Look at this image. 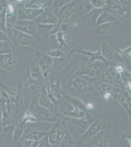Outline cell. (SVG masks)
<instances>
[{
	"instance_id": "f6af8a7d",
	"label": "cell",
	"mask_w": 131,
	"mask_h": 147,
	"mask_svg": "<svg viewBox=\"0 0 131 147\" xmlns=\"http://www.w3.org/2000/svg\"><path fill=\"white\" fill-rule=\"evenodd\" d=\"M73 138L69 132H67L64 138L58 147H73L75 143Z\"/></svg>"
},
{
	"instance_id": "b9f144b4",
	"label": "cell",
	"mask_w": 131,
	"mask_h": 147,
	"mask_svg": "<svg viewBox=\"0 0 131 147\" xmlns=\"http://www.w3.org/2000/svg\"><path fill=\"white\" fill-rule=\"evenodd\" d=\"M120 75L124 84L125 90L128 92L131 89V74L125 68L120 73Z\"/></svg>"
},
{
	"instance_id": "e0dca14e",
	"label": "cell",
	"mask_w": 131,
	"mask_h": 147,
	"mask_svg": "<svg viewBox=\"0 0 131 147\" xmlns=\"http://www.w3.org/2000/svg\"><path fill=\"white\" fill-rule=\"evenodd\" d=\"M14 29L20 30L33 37L38 42L40 41V37L37 32V23L35 20H18L15 24Z\"/></svg>"
},
{
	"instance_id": "680465c9",
	"label": "cell",
	"mask_w": 131,
	"mask_h": 147,
	"mask_svg": "<svg viewBox=\"0 0 131 147\" xmlns=\"http://www.w3.org/2000/svg\"><path fill=\"white\" fill-rule=\"evenodd\" d=\"M82 147H96V146H95L93 145H91V144H90V143H85V144H84Z\"/></svg>"
},
{
	"instance_id": "5b68a950",
	"label": "cell",
	"mask_w": 131,
	"mask_h": 147,
	"mask_svg": "<svg viewBox=\"0 0 131 147\" xmlns=\"http://www.w3.org/2000/svg\"><path fill=\"white\" fill-rule=\"evenodd\" d=\"M93 120H83L65 116L61 121L62 126L73 138L81 136L89 128Z\"/></svg>"
},
{
	"instance_id": "7dc6e473",
	"label": "cell",
	"mask_w": 131,
	"mask_h": 147,
	"mask_svg": "<svg viewBox=\"0 0 131 147\" xmlns=\"http://www.w3.org/2000/svg\"><path fill=\"white\" fill-rule=\"evenodd\" d=\"M0 30L7 33L6 28V8L0 14Z\"/></svg>"
},
{
	"instance_id": "6da1fadb",
	"label": "cell",
	"mask_w": 131,
	"mask_h": 147,
	"mask_svg": "<svg viewBox=\"0 0 131 147\" xmlns=\"http://www.w3.org/2000/svg\"><path fill=\"white\" fill-rule=\"evenodd\" d=\"M79 60V54L75 55L69 52L64 57L53 59V65L50 68L48 73L57 78H61L71 70Z\"/></svg>"
},
{
	"instance_id": "db71d44e",
	"label": "cell",
	"mask_w": 131,
	"mask_h": 147,
	"mask_svg": "<svg viewBox=\"0 0 131 147\" xmlns=\"http://www.w3.org/2000/svg\"><path fill=\"white\" fill-rule=\"evenodd\" d=\"M38 147H52L49 143L48 139V136H46L43 138L41 139L40 144Z\"/></svg>"
},
{
	"instance_id": "f1b7e54d",
	"label": "cell",
	"mask_w": 131,
	"mask_h": 147,
	"mask_svg": "<svg viewBox=\"0 0 131 147\" xmlns=\"http://www.w3.org/2000/svg\"><path fill=\"white\" fill-rule=\"evenodd\" d=\"M44 9L35 10L23 8L18 12V19L20 20L34 21L41 14Z\"/></svg>"
},
{
	"instance_id": "9f6ffc18",
	"label": "cell",
	"mask_w": 131,
	"mask_h": 147,
	"mask_svg": "<svg viewBox=\"0 0 131 147\" xmlns=\"http://www.w3.org/2000/svg\"><path fill=\"white\" fill-rule=\"evenodd\" d=\"M2 116H3L2 109L1 107H0V128L2 127Z\"/></svg>"
},
{
	"instance_id": "8992f818",
	"label": "cell",
	"mask_w": 131,
	"mask_h": 147,
	"mask_svg": "<svg viewBox=\"0 0 131 147\" xmlns=\"http://www.w3.org/2000/svg\"><path fill=\"white\" fill-rule=\"evenodd\" d=\"M96 78L77 75L74 74L67 84L68 90L74 93H91L93 85Z\"/></svg>"
},
{
	"instance_id": "ab89813d",
	"label": "cell",
	"mask_w": 131,
	"mask_h": 147,
	"mask_svg": "<svg viewBox=\"0 0 131 147\" xmlns=\"http://www.w3.org/2000/svg\"><path fill=\"white\" fill-rule=\"evenodd\" d=\"M11 101L7 93L1 89L0 96V107L2 110L12 111L11 110Z\"/></svg>"
},
{
	"instance_id": "7a4b0ae2",
	"label": "cell",
	"mask_w": 131,
	"mask_h": 147,
	"mask_svg": "<svg viewBox=\"0 0 131 147\" xmlns=\"http://www.w3.org/2000/svg\"><path fill=\"white\" fill-rule=\"evenodd\" d=\"M21 78L23 83L26 105L27 100L30 99L32 100L34 97L38 96L44 86L46 85V80L39 81L33 79L30 75L28 68L22 69Z\"/></svg>"
},
{
	"instance_id": "7402d4cb",
	"label": "cell",
	"mask_w": 131,
	"mask_h": 147,
	"mask_svg": "<svg viewBox=\"0 0 131 147\" xmlns=\"http://www.w3.org/2000/svg\"><path fill=\"white\" fill-rule=\"evenodd\" d=\"M35 21L37 24L45 25H56L59 23L58 17L54 11V9H52L50 5L44 9L43 12Z\"/></svg>"
},
{
	"instance_id": "e7e4bbea",
	"label": "cell",
	"mask_w": 131,
	"mask_h": 147,
	"mask_svg": "<svg viewBox=\"0 0 131 147\" xmlns=\"http://www.w3.org/2000/svg\"><path fill=\"white\" fill-rule=\"evenodd\" d=\"M0 134H1V129H0Z\"/></svg>"
},
{
	"instance_id": "2e32d148",
	"label": "cell",
	"mask_w": 131,
	"mask_h": 147,
	"mask_svg": "<svg viewBox=\"0 0 131 147\" xmlns=\"http://www.w3.org/2000/svg\"><path fill=\"white\" fill-rule=\"evenodd\" d=\"M67 131L61 125L54 123L48 130V141L52 147H58L64 138Z\"/></svg>"
},
{
	"instance_id": "f907efd6",
	"label": "cell",
	"mask_w": 131,
	"mask_h": 147,
	"mask_svg": "<svg viewBox=\"0 0 131 147\" xmlns=\"http://www.w3.org/2000/svg\"><path fill=\"white\" fill-rule=\"evenodd\" d=\"M71 0H55L53 1V6H54V9L57 10L58 9H60L62 7H64V5H66L67 4L71 2Z\"/></svg>"
},
{
	"instance_id": "3957f363",
	"label": "cell",
	"mask_w": 131,
	"mask_h": 147,
	"mask_svg": "<svg viewBox=\"0 0 131 147\" xmlns=\"http://www.w3.org/2000/svg\"><path fill=\"white\" fill-rule=\"evenodd\" d=\"M0 88L7 93L11 102L14 104L16 114L19 120L20 115L25 108L24 93L21 78H20L18 85L14 87H9L0 81Z\"/></svg>"
},
{
	"instance_id": "5bb4252c",
	"label": "cell",
	"mask_w": 131,
	"mask_h": 147,
	"mask_svg": "<svg viewBox=\"0 0 131 147\" xmlns=\"http://www.w3.org/2000/svg\"><path fill=\"white\" fill-rule=\"evenodd\" d=\"M88 143L97 147H121L109 129L101 130Z\"/></svg>"
},
{
	"instance_id": "52a82bcc",
	"label": "cell",
	"mask_w": 131,
	"mask_h": 147,
	"mask_svg": "<svg viewBox=\"0 0 131 147\" xmlns=\"http://www.w3.org/2000/svg\"><path fill=\"white\" fill-rule=\"evenodd\" d=\"M27 1H7L6 7V28L7 34L10 39L12 32L17 21L18 12L23 9Z\"/></svg>"
},
{
	"instance_id": "8fae6325",
	"label": "cell",
	"mask_w": 131,
	"mask_h": 147,
	"mask_svg": "<svg viewBox=\"0 0 131 147\" xmlns=\"http://www.w3.org/2000/svg\"><path fill=\"white\" fill-rule=\"evenodd\" d=\"M61 77L57 78L55 83L53 82V80H49L48 78L45 79L46 80V89L50 99L55 105L59 107L63 106L64 97L67 93L64 91L60 84Z\"/></svg>"
},
{
	"instance_id": "6f0895ef",
	"label": "cell",
	"mask_w": 131,
	"mask_h": 147,
	"mask_svg": "<svg viewBox=\"0 0 131 147\" xmlns=\"http://www.w3.org/2000/svg\"><path fill=\"white\" fill-rule=\"evenodd\" d=\"M6 7H7V5L0 3V14L3 11V10L6 8Z\"/></svg>"
},
{
	"instance_id": "8d00e7d4",
	"label": "cell",
	"mask_w": 131,
	"mask_h": 147,
	"mask_svg": "<svg viewBox=\"0 0 131 147\" xmlns=\"http://www.w3.org/2000/svg\"><path fill=\"white\" fill-rule=\"evenodd\" d=\"M27 127V124H24L20 120H19L18 123L15 125L14 130L12 144H16L19 141L21 140L23 136L25 129Z\"/></svg>"
},
{
	"instance_id": "6125c7cd",
	"label": "cell",
	"mask_w": 131,
	"mask_h": 147,
	"mask_svg": "<svg viewBox=\"0 0 131 147\" xmlns=\"http://www.w3.org/2000/svg\"><path fill=\"white\" fill-rule=\"evenodd\" d=\"M129 4H131V0H130Z\"/></svg>"
},
{
	"instance_id": "60d3db41",
	"label": "cell",
	"mask_w": 131,
	"mask_h": 147,
	"mask_svg": "<svg viewBox=\"0 0 131 147\" xmlns=\"http://www.w3.org/2000/svg\"><path fill=\"white\" fill-rule=\"evenodd\" d=\"M65 34H66L63 32H62L60 30L57 33L55 34L56 36V39L52 41V43L58 42V43L59 44V49H61L62 47H65L69 51H70L71 49L69 47L68 45V43L70 41L72 38L69 39L68 40H66L64 38V35Z\"/></svg>"
},
{
	"instance_id": "ee69618b",
	"label": "cell",
	"mask_w": 131,
	"mask_h": 147,
	"mask_svg": "<svg viewBox=\"0 0 131 147\" xmlns=\"http://www.w3.org/2000/svg\"><path fill=\"white\" fill-rule=\"evenodd\" d=\"M115 49L116 52L122 57L126 63L131 65V45L123 50H121L117 47H115Z\"/></svg>"
},
{
	"instance_id": "74e56055",
	"label": "cell",
	"mask_w": 131,
	"mask_h": 147,
	"mask_svg": "<svg viewBox=\"0 0 131 147\" xmlns=\"http://www.w3.org/2000/svg\"><path fill=\"white\" fill-rule=\"evenodd\" d=\"M64 101L68 102L73 107L78 108L85 111H88L86 105H85V104L80 99L77 98L73 97L67 94L64 97Z\"/></svg>"
},
{
	"instance_id": "4dcf8cb0",
	"label": "cell",
	"mask_w": 131,
	"mask_h": 147,
	"mask_svg": "<svg viewBox=\"0 0 131 147\" xmlns=\"http://www.w3.org/2000/svg\"><path fill=\"white\" fill-rule=\"evenodd\" d=\"M103 9H93L91 11L81 18L83 22L89 27H96L97 21Z\"/></svg>"
},
{
	"instance_id": "d590c367",
	"label": "cell",
	"mask_w": 131,
	"mask_h": 147,
	"mask_svg": "<svg viewBox=\"0 0 131 147\" xmlns=\"http://www.w3.org/2000/svg\"><path fill=\"white\" fill-rule=\"evenodd\" d=\"M100 48L101 55L107 62H112L114 59L115 50L106 42H103Z\"/></svg>"
},
{
	"instance_id": "9a60e30c",
	"label": "cell",
	"mask_w": 131,
	"mask_h": 147,
	"mask_svg": "<svg viewBox=\"0 0 131 147\" xmlns=\"http://www.w3.org/2000/svg\"><path fill=\"white\" fill-rule=\"evenodd\" d=\"M102 80L111 85L124 89V84L121 79L120 74L118 72L114 62L108 63V65L101 76Z\"/></svg>"
},
{
	"instance_id": "4316f807",
	"label": "cell",
	"mask_w": 131,
	"mask_h": 147,
	"mask_svg": "<svg viewBox=\"0 0 131 147\" xmlns=\"http://www.w3.org/2000/svg\"><path fill=\"white\" fill-rule=\"evenodd\" d=\"M48 131H43L27 126L24 132L22 138L28 140L38 141L48 135Z\"/></svg>"
},
{
	"instance_id": "be15d7a7",
	"label": "cell",
	"mask_w": 131,
	"mask_h": 147,
	"mask_svg": "<svg viewBox=\"0 0 131 147\" xmlns=\"http://www.w3.org/2000/svg\"><path fill=\"white\" fill-rule=\"evenodd\" d=\"M0 96H1V88H0Z\"/></svg>"
},
{
	"instance_id": "f546056e",
	"label": "cell",
	"mask_w": 131,
	"mask_h": 147,
	"mask_svg": "<svg viewBox=\"0 0 131 147\" xmlns=\"http://www.w3.org/2000/svg\"><path fill=\"white\" fill-rule=\"evenodd\" d=\"M74 109L73 111L69 110H63V115L67 117H72L74 118L83 120H93L94 119L89 112L85 111L80 109L73 107Z\"/></svg>"
},
{
	"instance_id": "e575fe53",
	"label": "cell",
	"mask_w": 131,
	"mask_h": 147,
	"mask_svg": "<svg viewBox=\"0 0 131 147\" xmlns=\"http://www.w3.org/2000/svg\"><path fill=\"white\" fill-rule=\"evenodd\" d=\"M14 128L15 126L14 125H7L3 127L1 129V134L2 135L4 142L7 145L12 144Z\"/></svg>"
},
{
	"instance_id": "d4e9b609",
	"label": "cell",
	"mask_w": 131,
	"mask_h": 147,
	"mask_svg": "<svg viewBox=\"0 0 131 147\" xmlns=\"http://www.w3.org/2000/svg\"><path fill=\"white\" fill-rule=\"evenodd\" d=\"M69 52H71L73 54H82L84 55H86L89 58V61L88 62L89 63L93 62L96 60H100L103 62H108L105 60L104 57L101 55L100 52V48L98 49L97 51L92 52L91 51H87L84 50L81 45H79L72 49Z\"/></svg>"
},
{
	"instance_id": "cb8c5ba5",
	"label": "cell",
	"mask_w": 131,
	"mask_h": 147,
	"mask_svg": "<svg viewBox=\"0 0 131 147\" xmlns=\"http://www.w3.org/2000/svg\"><path fill=\"white\" fill-rule=\"evenodd\" d=\"M121 22L116 21L110 22L95 27V32L97 35H112L115 34L120 27Z\"/></svg>"
},
{
	"instance_id": "c3c4849f",
	"label": "cell",
	"mask_w": 131,
	"mask_h": 147,
	"mask_svg": "<svg viewBox=\"0 0 131 147\" xmlns=\"http://www.w3.org/2000/svg\"><path fill=\"white\" fill-rule=\"evenodd\" d=\"M91 4L94 9H103L106 5L107 1L105 0H91Z\"/></svg>"
},
{
	"instance_id": "9c48e42d",
	"label": "cell",
	"mask_w": 131,
	"mask_h": 147,
	"mask_svg": "<svg viewBox=\"0 0 131 147\" xmlns=\"http://www.w3.org/2000/svg\"><path fill=\"white\" fill-rule=\"evenodd\" d=\"M33 116L36 122L56 123L57 118L53 115L52 112L42 107L38 102L37 97L32 100L30 107L27 110Z\"/></svg>"
},
{
	"instance_id": "277c9868",
	"label": "cell",
	"mask_w": 131,
	"mask_h": 147,
	"mask_svg": "<svg viewBox=\"0 0 131 147\" xmlns=\"http://www.w3.org/2000/svg\"><path fill=\"white\" fill-rule=\"evenodd\" d=\"M113 127V124L107 119L101 118H94L86 131L83 135L77 139L74 145L75 147H82V146L90 141L93 137L105 129H110ZM73 145V146H74Z\"/></svg>"
},
{
	"instance_id": "94428289",
	"label": "cell",
	"mask_w": 131,
	"mask_h": 147,
	"mask_svg": "<svg viewBox=\"0 0 131 147\" xmlns=\"http://www.w3.org/2000/svg\"><path fill=\"white\" fill-rule=\"evenodd\" d=\"M128 93H129V94L130 95H131V89L129 91H128Z\"/></svg>"
},
{
	"instance_id": "7bdbcfd3",
	"label": "cell",
	"mask_w": 131,
	"mask_h": 147,
	"mask_svg": "<svg viewBox=\"0 0 131 147\" xmlns=\"http://www.w3.org/2000/svg\"><path fill=\"white\" fill-rule=\"evenodd\" d=\"M14 50L10 41H0V55L13 53Z\"/></svg>"
},
{
	"instance_id": "11a10c76",
	"label": "cell",
	"mask_w": 131,
	"mask_h": 147,
	"mask_svg": "<svg viewBox=\"0 0 131 147\" xmlns=\"http://www.w3.org/2000/svg\"><path fill=\"white\" fill-rule=\"evenodd\" d=\"M10 41V38L6 32L0 30V41Z\"/></svg>"
},
{
	"instance_id": "1f68e13d",
	"label": "cell",
	"mask_w": 131,
	"mask_h": 147,
	"mask_svg": "<svg viewBox=\"0 0 131 147\" xmlns=\"http://www.w3.org/2000/svg\"><path fill=\"white\" fill-rule=\"evenodd\" d=\"M28 65L27 68L29 74L33 79L39 81L46 80L44 78L41 69L34 60L28 62Z\"/></svg>"
},
{
	"instance_id": "ba28073f",
	"label": "cell",
	"mask_w": 131,
	"mask_h": 147,
	"mask_svg": "<svg viewBox=\"0 0 131 147\" xmlns=\"http://www.w3.org/2000/svg\"><path fill=\"white\" fill-rule=\"evenodd\" d=\"M108 63L109 62H103L100 60H96L91 63H81L75 74L77 75L84 76L92 78H99L106 69Z\"/></svg>"
},
{
	"instance_id": "f35d334b",
	"label": "cell",
	"mask_w": 131,
	"mask_h": 147,
	"mask_svg": "<svg viewBox=\"0 0 131 147\" xmlns=\"http://www.w3.org/2000/svg\"><path fill=\"white\" fill-rule=\"evenodd\" d=\"M116 19L113 16V15L109 13L106 10H102L101 13L98 17L97 21L96 26L108 23L110 22H113L116 21Z\"/></svg>"
},
{
	"instance_id": "836d02e7",
	"label": "cell",
	"mask_w": 131,
	"mask_h": 147,
	"mask_svg": "<svg viewBox=\"0 0 131 147\" xmlns=\"http://www.w3.org/2000/svg\"><path fill=\"white\" fill-rule=\"evenodd\" d=\"M52 1L44 0H29L27 1L24 8L32 9L35 10H40L45 9L50 5Z\"/></svg>"
},
{
	"instance_id": "4fadbf2b",
	"label": "cell",
	"mask_w": 131,
	"mask_h": 147,
	"mask_svg": "<svg viewBox=\"0 0 131 147\" xmlns=\"http://www.w3.org/2000/svg\"><path fill=\"white\" fill-rule=\"evenodd\" d=\"M10 42L15 49L22 47H30L35 48L39 42L33 37L20 30L13 29L10 39Z\"/></svg>"
},
{
	"instance_id": "30bf717a",
	"label": "cell",
	"mask_w": 131,
	"mask_h": 147,
	"mask_svg": "<svg viewBox=\"0 0 131 147\" xmlns=\"http://www.w3.org/2000/svg\"><path fill=\"white\" fill-rule=\"evenodd\" d=\"M123 89L111 85L104 82L101 77L96 78L93 85L91 94L96 98L103 99L105 100H109L113 97L115 92Z\"/></svg>"
},
{
	"instance_id": "ffe728a7",
	"label": "cell",
	"mask_w": 131,
	"mask_h": 147,
	"mask_svg": "<svg viewBox=\"0 0 131 147\" xmlns=\"http://www.w3.org/2000/svg\"><path fill=\"white\" fill-rule=\"evenodd\" d=\"M113 98L122 106L129 118V129L131 130V96L127 91L121 89L114 94Z\"/></svg>"
},
{
	"instance_id": "03108f58",
	"label": "cell",
	"mask_w": 131,
	"mask_h": 147,
	"mask_svg": "<svg viewBox=\"0 0 131 147\" xmlns=\"http://www.w3.org/2000/svg\"><path fill=\"white\" fill-rule=\"evenodd\" d=\"M1 129V128H0V129Z\"/></svg>"
},
{
	"instance_id": "ac0fdd59",
	"label": "cell",
	"mask_w": 131,
	"mask_h": 147,
	"mask_svg": "<svg viewBox=\"0 0 131 147\" xmlns=\"http://www.w3.org/2000/svg\"><path fill=\"white\" fill-rule=\"evenodd\" d=\"M34 61L41 69L44 79L48 78V71L53 65V59L46 52H36L34 55Z\"/></svg>"
},
{
	"instance_id": "484cf974",
	"label": "cell",
	"mask_w": 131,
	"mask_h": 147,
	"mask_svg": "<svg viewBox=\"0 0 131 147\" xmlns=\"http://www.w3.org/2000/svg\"><path fill=\"white\" fill-rule=\"evenodd\" d=\"M60 30V24L45 25L37 24V32L39 36L48 38L52 34H55Z\"/></svg>"
},
{
	"instance_id": "681fc988",
	"label": "cell",
	"mask_w": 131,
	"mask_h": 147,
	"mask_svg": "<svg viewBox=\"0 0 131 147\" xmlns=\"http://www.w3.org/2000/svg\"><path fill=\"white\" fill-rule=\"evenodd\" d=\"M41 140L33 141L28 140L22 138L20 141L22 142L23 147H38L40 144Z\"/></svg>"
},
{
	"instance_id": "bcb514c9",
	"label": "cell",
	"mask_w": 131,
	"mask_h": 147,
	"mask_svg": "<svg viewBox=\"0 0 131 147\" xmlns=\"http://www.w3.org/2000/svg\"><path fill=\"white\" fill-rule=\"evenodd\" d=\"M46 52L48 55H50V57H52V58H53V59L60 58L61 57H64V55L67 54V53L63 52V51L59 48L56 50H50L48 49Z\"/></svg>"
},
{
	"instance_id": "d6a6232c",
	"label": "cell",
	"mask_w": 131,
	"mask_h": 147,
	"mask_svg": "<svg viewBox=\"0 0 131 147\" xmlns=\"http://www.w3.org/2000/svg\"><path fill=\"white\" fill-rule=\"evenodd\" d=\"M2 127L7 125L15 126L19 121V119L16 114L12 111L2 110Z\"/></svg>"
},
{
	"instance_id": "f5cc1de1",
	"label": "cell",
	"mask_w": 131,
	"mask_h": 147,
	"mask_svg": "<svg viewBox=\"0 0 131 147\" xmlns=\"http://www.w3.org/2000/svg\"><path fill=\"white\" fill-rule=\"evenodd\" d=\"M60 24V30L65 34H70L73 30V27L70 24L62 23Z\"/></svg>"
},
{
	"instance_id": "91938a15",
	"label": "cell",
	"mask_w": 131,
	"mask_h": 147,
	"mask_svg": "<svg viewBox=\"0 0 131 147\" xmlns=\"http://www.w3.org/2000/svg\"><path fill=\"white\" fill-rule=\"evenodd\" d=\"M0 147H7L6 146L3 145V144H0Z\"/></svg>"
},
{
	"instance_id": "83f0119b",
	"label": "cell",
	"mask_w": 131,
	"mask_h": 147,
	"mask_svg": "<svg viewBox=\"0 0 131 147\" xmlns=\"http://www.w3.org/2000/svg\"><path fill=\"white\" fill-rule=\"evenodd\" d=\"M94 9L91 1L78 0L75 1V12L79 18H81L89 13Z\"/></svg>"
},
{
	"instance_id": "44dd1931",
	"label": "cell",
	"mask_w": 131,
	"mask_h": 147,
	"mask_svg": "<svg viewBox=\"0 0 131 147\" xmlns=\"http://www.w3.org/2000/svg\"><path fill=\"white\" fill-rule=\"evenodd\" d=\"M75 1L71 0V2L60 9L57 10L54 9L55 13L59 19V24H69L70 17L75 11Z\"/></svg>"
},
{
	"instance_id": "603a6c76",
	"label": "cell",
	"mask_w": 131,
	"mask_h": 147,
	"mask_svg": "<svg viewBox=\"0 0 131 147\" xmlns=\"http://www.w3.org/2000/svg\"><path fill=\"white\" fill-rule=\"evenodd\" d=\"M17 67V61L13 53L0 55V69L12 72Z\"/></svg>"
},
{
	"instance_id": "816d5d0a",
	"label": "cell",
	"mask_w": 131,
	"mask_h": 147,
	"mask_svg": "<svg viewBox=\"0 0 131 147\" xmlns=\"http://www.w3.org/2000/svg\"><path fill=\"white\" fill-rule=\"evenodd\" d=\"M121 140L127 139L128 141V147H131V130H127L120 134Z\"/></svg>"
},
{
	"instance_id": "7c38bea8",
	"label": "cell",
	"mask_w": 131,
	"mask_h": 147,
	"mask_svg": "<svg viewBox=\"0 0 131 147\" xmlns=\"http://www.w3.org/2000/svg\"><path fill=\"white\" fill-rule=\"evenodd\" d=\"M113 15L117 21L122 22L129 18L131 12L127 5L121 3L119 0L107 1L103 9Z\"/></svg>"
},
{
	"instance_id": "d6986e66",
	"label": "cell",
	"mask_w": 131,
	"mask_h": 147,
	"mask_svg": "<svg viewBox=\"0 0 131 147\" xmlns=\"http://www.w3.org/2000/svg\"><path fill=\"white\" fill-rule=\"evenodd\" d=\"M38 102L41 105L48 109L53 115L56 118L60 117L61 115V109L55 105L52 102L48 97V94L46 89V85L44 86L43 88L37 96Z\"/></svg>"
}]
</instances>
